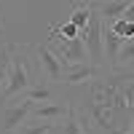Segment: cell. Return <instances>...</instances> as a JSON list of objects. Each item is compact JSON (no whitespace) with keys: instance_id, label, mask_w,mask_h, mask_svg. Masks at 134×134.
<instances>
[{"instance_id":"obj_5","label":"cell","mask_w":134,"mask_h":134,"mask_svg":"<svg viewBox=\"0 0 134 134\" xmlns=\"http://www.w3.org/2000/svg\"><path fill=\"white\" fill-rule=\"evenodd\" d=\"M67 110H70V105H64V102H38V105H32V118L35 121H48V124H59V121L67 115Z\"/></svg>"},{"instance_id":"obj_2","label":"cell","mask_w":134,"mask_h":134,"mask_svg":"<svg viewBox=\"0 0 134 134\" xmlns=\"http://www.w3.org/2000/svg\"><path fill=\"white\" fill-rule=\"evenodd\" d=\"M86 43V51H88V62L97 64V67H105V40H102V16L99 11L91 5V16H88V24L78 32Z\"/></svg>"},{"instance_id":"obj_8","label":"cell","mask_w":134,"mask_h":134,"mask_svg":"<svg viewBox=\"0 0 134 134\" xmlns=\"http://www.w3.org/2000/svg\"><path fill=\"white\" fill-rule=\"evenodd\" d=\"M129 3H131V0H102V3L97 5V11H99V16H102L105 24H110L113 19L124 16V11H126Z\"/></svg>"},{"instance_id":"obj_20","label":"cell","mask_w":134,"mask_h":134,"mask_svg":"<svg viewBox=\"0 0 134 134\" xmlns=\"http://www.w3.org/2000/svg\"><path fill=\"white\" fill-rule=\"evenodd\" d=\"M48 134H54V129H51V131H48Z\"/></svg>"},{"instance_id":"obj_9","label":"cell","mask_w":134,"mask_h":134,"mask_svg":"<svg viewBox=\"0 0 134 134\" xmlns=\"http://www.w3.org/2000/svg\"><path fill=\"white\" fill-rule=\"evenodd\" d=\"M102 40H105V51H107L110 67H115V57H118L121 46H124V40H121V38L115 35V30L110 27V24H105V21H102Z\"/></svg>"},{"instance_id":"obj_10","label":"cell","mask_w":134,"mask_h":134,"mask_svg":"<svg viewBox=\"0 0 134 134\" xmlns=\"http://www.w3.org/2000/svg\"><path fill=\"white\" fill-rule=\"evenodd\" d=\"M24 99H30V102H48L51 99V86L48 83H43V81H35L27 91H24Z\"/></svg>"},{"instance_id":"obj_19","label":"cell","mask_w":134,"mask_h":134,"mask_svg":"<svg viewBox=\"0 0 134 134\" xmlns=\"http://www.w3.org/2000/svg\"><path fill=\"white\" fill-rule=\"evenodd\" d=\"M126 134H134V121H131V126H129V131Z\"/></svg>"},{"instance_id":"obj_16","label":"cell","mask_w":134,"mask_h":134,"mask_svg":"<svg viewBox=\"0 0 134 134\" xmlns=\"http://www.w3.org/2000/svg\"><path fill=\"white\" fill-rule=\"evenodd\" d=\"M54 27H57V32H59L62 38H78V32H81V30L72 24V21H64V24H54Z\"/></svg>"},{"instance_id":"obj_17","label":"cell","mask_w":134,"mask_h":134,"mask_svg":"<svg viewBox=\"0 0 134 134\" xmlns=\"http://www.w3.org/2000/svg\"><path fill=\"white\" fill-rule=\"evenodd\" d=\"M121 19H131V21H134V0L126 5V11H124V16H121Z\"/></svg>"},{"instance_id":"obj_4","label":"cell","mask_w":134,"mask_h":134,"mask_svg":"<svg viewBox=\"0 0 134 134\" xmlns=\"http://www.w3.org/2000/svg\"><path fill=\"white\" fill-rule=\"evenodd\" d=\"M99 72H102V67H97V64H91V62L64 64V70H62V81H64L67 86H83V83H91Z\"/></svg>"},{"instance_id":"obj_6","label":"cell","mask_w":134,"mask_h":134,"mask_svg":"<svg viewBox=\"0 0 134 134\" xmlns=\"http://www.w3.org/2000/svg\"><path fill=\"white\" fill-rule=\"evenodd\" d=\"M32 105H35V102H30V99H21V102H16V105H11V102L3 105V107H5V124H3V129H5V131H14L16 126H21V124L30 118Z\"/></svg>"},{"instance_id":"obj_14","label":"cell","mask_w":134,"mask_h":134,"mask_svg":"<svg viewBox=\"0 0 134 134\" xmlns=\"http://www.w3.org/2000/svg\"><path fill=\"white\" fill-rule=\"evenodd\" d=\"M88 16H91V5H88V3H78L75 11H72V16H70V21H72L78 30H83L88 24Z\"/></svg>"},{"instance_id":"obj_3","label":"cell","mask_w":134,"mask_h":134,"mask_svg":"<svg viewBox=\"0 0 134 134\" xmlns=\"http://www.w3.org/2000/svg\"><path fill=\"white\" fill-rule=\"evenodd\" d=\"M32 51H35V67H38V78H40V81H48V83L62 81L64 64H62V59L57 57V54L51 51V46H46V43H35Z\"/></svg>"},{"instance_id":"obj_7","label":"cell","mask_w":134,"mask_h":134,"mask_svg":"<svg viewBox=\"0 0 134 134\" xmlns=\"http://www.w3.org/2000/svg\"><path fill=\"white\" fill-rule=\"evenodd\" d=\"M64 124H57L54 126V134H88V121L83 113H78V110L70 105L67 110V115L62 118Z\"/></svg>"},{"instance_id":"obj_13","label":"cell","mask_w":134,"mask_h":134,"mask_svg":"<svg viewBox=\"0 0 134 134\" xmlns=\"http://www.w3.org/2000/svg\"><path fill=\"white\" fill-rule=\"evenodd\" d=\"M115 67H134V38L121 46L118 57H115Z\"/></svg>"},{"instance_id":"obj_15","label":"cell","mask_w":134,"mask_h":134,"mask_svg":"<svg viewBox=\"0 0 134 134\" xmlns=\"http://www.w3.org/2000/svg\"><path fill=\"white\" fill-rule=\"evenodd\" d=\"M57 124H48V121H43V124H32V126H27V129H21L19 134H48Z\"/></svg>"},{"instance_id":"obj_18","label":"cell","mask_w":134,"mask_h":134,"mask_svg":"<svg viewBox=\"0 0 134 134\" xmlns=\"http://www.w3.org/2000/svg\"><path fill=\"white\" fill-rule=\"evenodd\" d=\"M3 21H5V14H3V8H0V30H3Z\"/></svg>"},{"instance_id":"obj_1","label":"cell","mask_w":134,"mask_h":134,"mask_svg":"<svg viewBox=\"0 0 134 134\" xmlns=\"http://www.w3.org/2000/svg\"><path fill=\"white\" fill-rule=\"evenodd\" d=\"M30 54H32V46H27V43H16V46H14L8 78H5L3 91H0V105L14 102L16 97H21L32 83L38 81V75H35V59H32Z\"/></svg>"},{"instance_id":"obj_11","label":"cell","mask_w":134,"mask_h":134,"mask_svg":"<svg viewBox=\"0 0 134 134\" xmlns=\"http://www.w3.org/2000/svg\"><path fill=\"white\" fill-rule=\"evenodd\" d=\"M14 40H8L0 46V91H3L5 86V78H8V67H11V57H14Z\"/></svg>"},{"instance_id":"obj_12","label":"cell","mask_w":134,"mask_h":134,"mask_svg":"<svg viewBox=\"0 0 134 134\" xmlns=\"http://www.w3.org/2000/svg\"><path fill=\"white\" fill-rule=\"evenodd\" d=\"M110 27L115 30V35L124 40V43L134 38V21H131V19H113V21H110Z\"/></svg>"}]
</instances>
